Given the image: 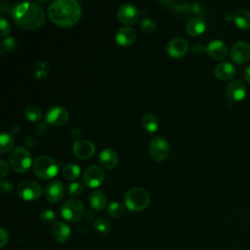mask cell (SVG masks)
Listing matches in <instances>:
<instances>
[{"instance_id":"6da1fadb","label":"cell","mask_w":250,"mask_h":250,"mask_svg":"<svg viewBox=\"0 0 250 250\" xmlns=\"http://www.w3.org/2000/svg\"><path fill=\"white\" fill-rule=\"evenodd\" d=\"M12 18L21 29L31 31L40 28L46 21L44 9L36 2H21L12 8Z\"/></svg>"},{"instance_id":"7a4b0ae2","label":"cell","mask_w":250,"mask_h":250,"mask_svg":"<svg viewBox=\"0 0 250 250\" xmlns=\"http://www.w3.org/2000/svg\"><path fill=\"white\" fill-rule=\"evenodd\" d=\"M82 9L75 0H55L48 7L50 21L62 27L74 25L81 18Z\"/></svg>"},{"instance_id":"3957f363","label":"cell","mask_w":250,"mask_h":250,"mask_svg":"<svg viewBox=\"0 0 250 250\" xmlns=\"http://www.w3.org/2000/svg\"><path fill=\"white\" fill-rule=\"evenodd\" d=\"M150 201L148 192L140 187H135L130 188L125 196L124 202L128 210L133 212H140L145 210Z\"/></svg>"},{"instance_id":"277c9868","label":"cell","mask_w":250,"mask_h":250,"mask_svg":"<svg viewBox=\"0 0 250 250\" xmlns=\"http://www.w3.org/2000/svg\"><path fill=\"white\" fill-rule=\"evenodd\" d=\"M33 172L41 180H50L57 176L59 172L58 163L49 155L38 156L32 165Z\"/></svg>"},{"instance_id":"5b68a950","label":"cell","mask_w":250,"mask_h":250,"mask_svg":"<svg viewBox=\"0 0 250 250\" xmlns=\"http://www.w3.org/2000/svg\"><path fill=\"white\" fill-rule=\"evenodd\" d=\"M9 161L12 168L18 173H25L32 163L30 152L23 146L14 148L9 156Z\"/></svg>"},{"instance_id":"8992f818","label":"cell","mask_w":250,"mask_h":250,"mask_svg":"<svg viewBox=\"0 0 250 250\" xmlns=\"http://www.w3.org/2000/svg\"><path fill=\"white\" fill-rule=\"evenodd\" d=\"M61 214L65 221L75 223L80 221L85 215V207L82 201L71 198L62 205Z\"/></svg>"},{"instance_id":"52a82bcc","label":"cell","mask_w":250,"mask_h":250,"mask_svg":"<svg viewBox=\"0 0 250 250\" xmlns=\"http://www.w3.org/2000/svg\"><path fill=\"white\" fill-rule=\"evenodd\" d=\"M148 152L155 161H163L170 153V145L165 138L154 137L149 143Z\"/></svg>"},{"instance_id":"ba28073f","label":"cell","mask_w":250,"mask_h":250,"mask_svg":"<svg viewBox=\"0 0 250 250\" xmlns=\"http://www.w3.org/2000/svg\"><path fill=\"white\" fill-rule=\"evenodd\" d=\"M18 193L21 198L27 201H32L38 199L41 196L42 188L41 185L37 182L27 180L21 182L18 186Z\"/></svg>"},{"instance_id":"9c48e42d","label":"cell","mask_w":250,"mask_h":250,"mask_svg":"<svg viewBox=\"0 0 250 250\" xmlns=\"http://www.w3.org/2000/svg\"><path fill=\"white\" fill-rule=\"evenodd\" d=\"M117 19L125 25H132L137 22L140 17L138 8L130 3H124L117 9Z\"/></svg>"},{"instance_id":"30bf717a","label":"cell","mask_w":250,"mask_h":250,"mask_svg":"<svg viewBox=\"0 0 250 250\" xmlns=\"http://www.w3.org/2000/svg\"><path fill=\"white\" fill-rule=\"evenodd\" d=\"M104 179V173L102 167L97 165H91L87 167L83 173V182L90 188H96L100 187Z\"/></svg>"},{"instance_id":"8fae6325","label":"cell","mask_w":250,"mask_h":250,"mask_svg":"<svg viewBox=\"0 0 250 250\" xmlns=\"http://www.w3.org/2000/svg\"><path fill=\"white\" fill-rule=\"evenodd\" d=\"M45 118H46V122L50 125L63 126L68 121L69 114L64 107L54 105V106H51L46 111Z\"/></svg>"},{"instance_id":"7c38bea8","label":"cell","mask_w":250,"mask_h":250,"mask_svg":"<svg viewBox=\"0 0 250 250\" xmlns=\"http://www.w3.org/2000/svg\"><path fill=\"white\" fill-rule=\"evenodd\" d=\"M231 60L239 64L245 63L250 59V46L244 41L234 43L230 49Z\"/></svg>"},{"instance_id":"4fadbf2b","label":"cell","mask_w":250,"mask_h":250,"mask_svg":"<svg viewBox=\"0 0 250 250\" xmlns=\"http://www.w3.org/2000/svg\"><path fill=\"white\" fill-rule=\"evenodd\" d=\"M247 88L245 84L238 79L231 80L226 87V94L228 98L232 102H239L246 96Z\"/></svg>"},{"instance_id":"5bb4252c","label":"cell","mask_w":250,"mask_h":250,"mask_svg":"<svg viewBox=\"0 0 250 250\" xmlns=\"http://www.w3.org/2000/svg\"><path fill=\"white\" fill-rule=\"evenodd\" d=\"M188 49V41L183 37H175L169 41L166 47L167 54L172 58L184 57Z\"/></svg>"},{"instance_id":"9a60e30c","label":"cell","mask_w":250,"mask_h":250,"mask_svg":"<svg viewBox=\"0 0 250 250\" xmlns=\"http://www.w3.org/2000/svg\"><path fill=\"white\" fill-rule=\"evenodd\" d=\"M73 153L80 159H88L95 153V146L88 140L77 139L72 146Z\"/></svg>"},{"instance_id":"2e32d148","label":"cell","mask_w":250,"mask_h":250,"mask_svg":"<svg viewBox=\"0 0 250 250\" xmlns=\"http://www.w3.org/2000/svg\"><path fill=\"white\" fill-rule=\"evenodd\" d=\"M45 197L50 202L60 201L64 194V188L62 182L58 180H53L47 184L44 190Z\"/></svg>"},{"instance_id":"e0dca14e","label":"cell","mask_w":250,"mask_h":250,"mask_svg":"<svg viewBox=\"0 0 250 250\" xmlns=\"http://www.w3.org/2000/svg\"><path fill=\"white\" fill-rule=\"evenodd\" d=\"M137 38L136 31L128 26L120 27L114 36L115 42L120 45L121 47H129L131 46Z\"/></svg>"},{"instance_id":"ac0fdd59","label":"cell","mask_w":250,"mask_h":250,"mask_svg":"<svg viewBox=\"0 0 250 250\" xmlns=\"http://www.w3.org/2000/svg\"><path fill=\"white\" fill-rule=\"evenodd\" d=\"M99 162L102 168L106 170H112L118 164V155L112 148H104L100 152Z\"/></svg>"},{"instance_id":"d6986e66","label":"cell","mask_w":250,"mask_h":250,"mask_svg":"<svg viewBox=\"0 0 250 250\" xmlns=\"http://www.w3.org/2000/svg\"><path fill=\"white\" fill-rule=\"evenodd\" d=\"M207 53L209 57L214 60L221 61L225 59L228 55V47L227 45L221 40H213L207 45Z\"/></svg>"},{"instance_id":"ffe728a7","label":"cell","mask_w":250,"mask_h":250,"mask_svg":"<svg viewBox=\"0 0 250 250\" xmlns=\"http://www.w3.org/2000/svg\"><path fill=\"white\" fill-rule=\"evenodd\" d=\"M51 234L55 241L59 243H63L69 239L71 229L67 224L63 222H58L53 226Z\"/></svg>"},{"instance_id":"44dd1931","label":"cell","mask_w":250,"mask_h":250,"mask_svg":"<svg viewBox=\"0 0 250 250\" xmlns=\"http://www.w3.org/2000/svg\"><path fill=\"white\" fill-rule=\"evenodd\" d=\"M186 32L189 36L195 37L202 34L206 29V21L203 18L194 17L190 19L186 24Z\"/></svg>"},{"instance_id":"7402d4cb","label":"cell","mask_w":250,"mask_h":250,"mask_svg":"<svg viewBox=\"0 0 250 250\" xmlns=\"http://www.w3.org/2000/svg\"><path fill=\"white\" fill-rule=\"evenodd\" d=\"M215 75L220 80H229L235 74V67L229 62H219L215 66Z\"/></svg>"},{"instance_id":"603a6c76","label":"cell","mask_w":250,"mask_h":250,"mask_svg":"<svg viewBox=\"0 0 250 250\" xmlns=\"http://www.w3.org/2000/svg\"><path fill=\"white\" fill-rule=\"evenodd\" d=\"M89 203L93 210L100 212L103 211L107 203V197L102 190H94L89 196Z\"/></svg>"},{"instance_id":"cb8c5ba5","label":"cell","mask_w":250,"mask_h":250,"mask_svg":"<svg viewBox=\"0 0 250 250\" xmlns=\"http://www.w3.org/2000/svg\"><path fill=\"white\" fill-rule=\"evenodd\" d=\"M50 72V66L46 61H37L32 69V75L35 79H44L48 77Z\"/></svg>"},{"instance_id":"d4e9b609","label":"cell","mask_w":250,"mask_h":250,"mask_svg":"<svg viewBox=\"0 0 250 250\" xmlns=\"http://www.w3.org/2000/svg\"><path fill=\"white\" fill-rule=\"evenodd\" d=\"M234 22L239 28H250V11L240 9L234 14Z\"/></svg>"},{"instance_id":"484cf974","label":"cell","mask_w":250,"mask_h":250,"mask_svg":"<svg viewBox=\"0 0 250 250\" xmlns=\"http://www.w3.org/2000/svg\"><path fill=\"white\" fill-rule=\"evenodd\" d=\"M142 125L144 127V129L149 133V134H153L154 132L157 131L158 129V120L157 117L153 114H146L144 115V117L142 118Z\"/></svg>"},{"instance_id":"4316f807","label":"cell","mask_w":250,"mask_h":250,"mask_svg":"<svg viewBox=\"0 0 250 250\" xmlns=\"http://www.w3.org/2000/svg\"><path fill=\"white\" fill-rule=\"evenodd\" d=\"M81 169L79 166H77L74 163H69L66 164L62 167V175L66 179V180H76L80 176Z\"/></svg>"},{"instance_id":"83f0119b","label":"cell","mask_w":250,"mask_h":250,"mask_svg":"<svg viewBox=\"0 0 250 250\" xmlns=\"http://www.w3.org/2000/svg\"><path fill=\"white\" fill-rule=\"evenodd\" d=\"M161 3L177 12H190L191 4L185 2V1L169 0V1H161Z\"/></svg>"},{"instance_id":"f1b7e54d","label":"cell","mask_w":250,"mask_h":250,"mask_svg":"<svg viewBox=\"0 0 250 250\" xmlns=\"http://www.w3.org/2000/svg\"><path fill=\"white\" fill-rule=\"evenodd\" d=\"M107 214L113 219H120L125 215V209L119 202L112 201L107 206Z\"/></svg>"},{"instance_id":"f546056e","label":"cell","mask_w":250,"mask_h":250,"mask_svg":"<svg viewBox=\"0 0 250 250\" xmlns=\"http://www.w3.org/2000/svg\"><path fill=\"white\" fill-rule=\"evenodd\" d=\"M14 146V140L9 133L2 132L0 136V152L6 153Z\"/></svg>"},{"instance_id":"4dcf8cb0","label":"cell","mask_w":250,"mask_h":250,"mask_svg":"<svg viewBox=\"0 0 250 250\" xmlns=\"http://www.w3.org/2000/svg\"><path fill=\"white\" fill-rule=\"evenodd\" d=\"M24 116L26 117L27 120H29L31 122L39 121L42 117V111L36 105H28L24 109Z\"/></svg>"},{"instance_id":"1f68e13d","label":"cell","mask_w":250,"mask_h":250,"mask_svg":"<svg viewBox=\"0 0 250 250\" xmlns=\"http://www.w3.org/2000/svg\"><path fill=\"white\" fill-rule=\"evenodd\" d=\"M93 228L95 229L96 231L100 233H107L110 229V224L106 219L99 218L94 222Z\"/></svg>"},{"instance_id":"d6a6232c","label":"cell","mask_w":250,"mask_h":250,"mask_svg":"<svg viewBox=\"0 0 250 250\" xmlns=\"http://www.w3.org/2000/svg\"><path fill=\"white\" fill-rule=\"evenodd\" d=\"M39 219L43 224H52L57 219V213L52 209H44L39 214Z\"/></svg>"},{"instance_id":"836d02e7","label":"cell","mask_w":250,"mask_h":250,"mask_svg":"<svg viewBox=\"0 0 250 250\" xmlns=\"http://www.w3.org/2000/svg\"><path fill=\"white\" fill-rule=\"evenodd\" d=\"M140 27L146 34H152L156 31L155 22L151 19H148V18L142 20V21L140 23Z\"/></svg>"},{"instance_id":"e575fe53","label":"cell","mask_w":250,"mask_h":250,"mask_svg":"<svg viewBox=\"0 0 250 250\" xmlns=\"http://www.w3.org/2000/svg\"><path fill=\"white\" fill-rule=\"evenodd\" d=\"M83 190H84V187L79 182H73V183L69 184L68 189H67L68 194L72 197H77V196L81 195Z\"/></svg>"},{"instance_id":"d590c367","label":"cell","mask_w":250,"mask_h":250,"mask_svg":"<svg viewBox=\"0 0 250 250\" xmlns=\"http://www.w3.org/2000/svg\"><path fill=\"white\" fill-rule=\"evenodd\" d=\"M16 46H17V41L15 40L14 37H6L1 42V49L2 51H5V52L14 50Z\"/></svg>"},{"instance_id":"8d00e7d4","label":"cell","mask_w":250,"mask_h":250,"mask_svg":"<svg viewBox=\"0 0 250 250\" xmlns=\"http://www.w3.org/2000/svg\"><path fill=\"white\" fill-rule=\"evenodd\" d=\"M11 30V25L9 23V21L4 19V18H1L0 19V36L2 38H6V36L9 34Z\"/></svg>"},{"instance_id":"74e56055","label":"cell","mask_w":250,"mask_h":250,"mask_svg":"<svg viewBox=\"0 0 250 250\" xmlns=\"http://www.w3.org/2000/svg\"><path fill=\"white\" fill-rule=\"evenodd\" d=\"M190 12H192L195 15H203L206 12V7L203 3L201 2H193L191 3V7H190Z\"/></svg>"},{"instance_id":"f35d334b","label":"cell","mask_w":250,"mask_h":250,"mask_svg":"<svg viewBox=\"0 0 250 250\" xmlns=\"http://www.w3.org/2000/svg\"><path fill=\"white\" fill-rule=\"evenodd\" d=\"M13 190V185L8 182V181H4L2 180L1 183H0V191L3 195H7V194H10Z\"/></svg>"},{"instance_id":"ab89813d","label":"cell","mask_w":250,"mask_h":250,"mask_svg":"<svg viewBox=\"0 0 250 250\" xmlns=\"http://www.w3.org/2000/svg\"><path fill=\"white\" fill-rule=\"evenodd\" d=\"M205 51H207V48H206L204 45L200 44V43H195V44H193L192 47H191V52H192V54H193V55H196V56L202 55Z\"/></svg>"},{"instance_id":"60d3db41","label":"cell","mask_w":250,"mask_h":250,"mask_svg":"<svg viewBox=\"0 0 250 250\" xmlns=\"http://www.w3.org/2000/svg\"><path fill=\"white\" fill-rule=\"evenodd\" d=\"M0 169H1L0 177L3 180L9 174V165H8V163L4 159L0 160Z\"/></svg>"},{"instance_id":"b9f144b4","label":"cell","mask_w":250,"mask_h":250,"mask_svg":"<svg viewBox=\"0 0 250 250\" xmlns=\"http://www.w3.org/2000/svg\"><path fill=\"white\" fill-rule=\"evenodd\" d=\"M35 131L39 135H43L48 131V123L47 122H39L35 126Z\"/></svg>"},{"instance_id":"7bdbcfd3","label":"cell","mask_w":250,"mask_h":250,"mask_svg":"<svg viewBox=\"0 0 250 250\" xmlns=\"http://www.w3.org/2000/svg\"><path fill=\"white\" fill-rule=\"evenodd\" d=\"M0 235H1V247H4L6 245V243L8 242V239H9V234H8V231L1 228L0 229Z\"/></svg>"},{"instance_id":"ee69618b","label":"cell","mask_w":250,"mask_h":250,"mask_svg":"<svg viewBox=\"0 0 250 250\" xmlns=\"http://www.w3.org/2000/svg\"><path fill=\"white\" fill-rule=\"evenodd\" d=\"M242 78L250 83V66H246L242 70Z\"/></svg>"},{"instance_id":"f6af8a7d","label":"cell","mask_w":250,"mask_h":250,"mask_svg":"<svg viewBox=\"0 0 250 250\" xmlns=\"http://www.w3.org/2000/svg\"><path fill=\"white\" fill-rule=\"evenodd\" d=\"M225 19L228 20V21H231V20H234V15L232 13H227L225 15Z\"/></svg>"}]
</instances>
